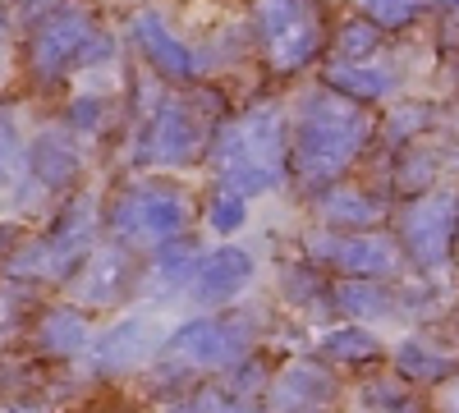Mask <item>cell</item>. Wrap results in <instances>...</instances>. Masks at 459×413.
I'll use <instances>...</instances> for the list:
<instances>
[{
  "instance_id": "6da1fadb",
  "label": "cell",
  "mask_w": 459,
  "mask_h": 413,
  "mask_svg": "<svg viewBox=\"0 0 459 413\" xmlns=\"http://www.w3.org/2000/svg\"><path fill=\"white\" fill-rule=\"evenodd\" d=\"M372 133H377V120L368 116V106L331 88L308 92L290 125V179L308 194L331 189L368 152Z\"/></svg>"
},
{
  "instance_id": "7a4b0ae2",
  "label": "cell",
  "mask_w": 459,
  "mask_h": 413,
  "mask_svg": "<svg viewBox=\"0 0 459 413\" xmlns=\"http://www.w3.org/2000/svg\"><path fill=\"white\" fill-rule=\"evenodd\" d=\"M216 184H230L244 198L276 194L290 184V120L276 106H253L239 120H221L207 147Z\"/></svg>"
},
{
  "instance_id": "3957f363",
  "label": "cell",
  "mask_w": 459,
  "mask_h": 413,
  "mask_svg": "<svg viewBox=\"0 0 459 413\" xmlns=\"http://www.w3.org/2000/svg\"><path fill=\"white\" fill-rule=\"evenodd\" d=\"M253 349H257V317L239 313V308L194 317V322L175 326L161 340V354L175 367H188V372H230Z\"/></svg>"
},
{
  "instance_id": "277c9868",
  "label": "cell",
  "mask_w": 459,
  "mask_h": 413,
  "mask_svg": "<svg viewBox=\"0 0 459 413\" xmlns=\"http://www.w3.org/2000/svg\"><path fill=\"white\" fill-rule=\"evenodd\" d=\"M110 235L134 253H157L170 239L184 235L188 225V198L175 194L170 184H134L106 211Z\"/></svg>"
},
{
  "instance_id": "5b68a950",
  "label": "cell",
  "mask_w": 459,
  "mask_h": 413,
  "mask_svg": "<svg viewBox=\"0 0 459 413\" xmlns=\"http://www.w3.org/2000/svg\"><path fill=\"white\" fill-rule=\"evenodd\" d=\"M303 253H308L313 267L359 280H391L409 262L400 239L386 230H326V225H313L303 235Z\"/></svg>"
},
{
  "instance_id": "8992f818",
  "label": "cell",
  "mask_w": 459,
  "mask_h": 413,
  "mask_svg": "<svg viewBox=\"0 0 459 413\" xmlns=\"http://www.w3.org/2000/svg\"><path fill=\"white\" fill-rule=\"evenodd\" d=\"M395 239L418 271H446L459 248V198L446 189L404 198L395 207Z\"/></svg>"
},
{
  "instance_id": "52a82bcc",
  "label": "cell",
  "mask_w": 459,
  "mask_h": 413,
  "mask_svg": "<svg viewBox=\"0 0 459 413\" xmlns=\"http://www.w3.org/2000/svg\"><path fill=\"white\" fill-rule=\"evenodd\" d=\"M92 244H97V202L74 198L65 216L56 220V230L47 239L28 244L23 253H14L10 262L19 276H32V280H69L92 257Z\"/></svg>"
},
{
  "instance_id": "ba28073f",
  "label": "cell",
  "mask_w": 459,
  "mask_h": 413,
  "mask_svg": "<svg viewBox=\"0 0 459 413\" xmlns=\"http://www.w3.org/2000/svg\"><path fill=\"white\" fill-rule=\"evenodd\" d=\"M92 32L97 28H92V14L83 5H74V0L51 5L28 32V69H32V79L37 83H56L60 73L79 60V51H83V42Z\"/></svg>"
},
{
  "instance_id": "9c48e42d",
  "label": "cell",
  "mask_w": 459,
  "mask_h": 413,
  "mask_svg": "<svg viewBox=\"0 0 459 413\" xmlns=\"http://www.w3.org/2000/svg\"><path fill=\"white\" fill-rule=\"evenodd\" d=\"M212 125L198 110V101H184V97H170L157 106L147 133H143V161L152 166H194L198 157H207L212 147Z\"/></svg>"
},
{
  "instance_id": "30bf717a",
  "label": "cell",
  "mask_w": 459,
  "mask_h": 413,
  "mask_svg": "<svg viewBox=\"0 0 459 413\" xmlns=\"http://www.w3.org/2000/svg\"><path fill=\"white\" fill-rule=\"evenodd\" d=\"M335 400L340 382L322 358H290L266 386V413H331Z\"/></svg>"
},
{
  "instance_id": "8fae6325",
  "label": "cell",
  "mask_w": 459,
  "mask_h": 413,
  "mask_svg": "<svg viewBox=\"0 0 459 413\" xmlns=\"http://www.w3.org/2000/svg\"><path fill=\"white\" fill-rule=\"evenodd\" d=\"M253 276H257V257L248 248H239V244H221V248H212L203 257L188 298L203 304V308H230L253 285Z\"/></svg>"
},
{
  "instance_id": "7c38bea8",
  "label": "cell",
  "mask_w": 459,
  "mask_h": 413,
  "mask_svg": "<svg viewBox=\"0 0 459 413\" xmlns=\"http://www.w3.org/2000/svg\"><path fill=\"white\" fill-rule=\"evenodd\" d=\"M134 42L143 51V60L161 73V79H175V83H188L198 79V56L188 42H179V37L166 28V19L157 10H138L134 14Z\"/></svg>"
},
{
  "instance_id": "4fadbf2b",
  "label": "cell",
  "mask_w": 459,
  "mask_h": 413,
  "mask_svg": "<svg viewBox=\"0 0 459 413\" xmlns=\"http://www.w3.org/2000/svg\"><path fill=\"white\" fill-rule=\"evenodd\" d=\"M313 216L326 230H381L395 211L381 194L350 189V184H331V189L313 194Z\"/></svg>"
},
{
  "instance_id": "5bb4252c",
  "label": "cell",
  "mask_w": 459,
  "mask_h": 413,
  "mask_svg": "<svg viewBox=\"0 0 459 413\" xmlns=\"http://www.w3.org/2000/svg\"><path fill=\"white\" fill-rule=\"evenodd\" d=\"M134 280H138L134 257L125 248H106V253H92L79 267V276H74V298H79V304H92V308L120 304V298H129Z\"/></svg>"
},
{
  "instance_id": "9a60e30c",
  "label": "cell",
  "mask_w": 459,
  "mask_h": 413,
  "mask_svg": "<svg viewBox=\"0 0 459 413\" xmlns=\"http://www.w3.org/2000/svg\"><path fill=\"white\" fill-rule=\"evenodd\" d=\"M152 349H157V326L147 317H125L92 345V363L106 377H120V372H134L138 363H147Z\"/></svg>"
},
{
  "instance_id": "2e32d148",
  "label": "cell",
  "mask_w": 459,
  "mask_h": 413,
  "mask_svg": "<svg viewBox=\"0 0 459 413\" xmlns=\"http://www.w3.org/2000/svg\"><path fill=\"white\" fill-rule=\"evenodd\" d=\"M326 304H331L340 317L359 322V326L386 322V317L404 313L400 289H391L386 280H359V276H340V280L331 285V298H326Z\"/></svg>"
},
{
  "instance_id": "e0dca14e",
  "label": "cell",
  "mask_w": 459,
  "mask_h": 413,
  "mask_svg": "<svg viewBox=\"0 0 459 413\" xmlns=\"http://www.w3.org/2000/svg\"><path fill=\"white\" fill-rule=\"evenodd\" d=\"M391 358H395V372L413 386H441L446 377L459 372V358L450 349H441L437 340H428V335H404Z\"/></svg>"
},
{
  "instance_id": "ac0fdd59",
  "label": "cell",
  "mask_w": 459,
  "mask_h": 413,
  "mask_svg": "<svg viewBox=\"0 0 459 413\" xmlns=\"http://www.w3.org/2000/svg\"><path fill=\"white\" fill-rule=\"evenodd\" d=\"M322 88L350 97L359 106H372V101H386L395 92V73L391 69H377V65H350V60H331L326 73H322Z\"/></svg>"
},
{
  "instance_id": "d6986e66",
  "label": "cell",
  "mask_w": 459,
  "mask_h": 413,
  "mask_svg": "<svg viewBox=\"0 0 459 413\" xmlns=\"http://www.w3.org/2000/svg\"><path fill=\"white\" fill-rule=\"evenodd\" d=\"M317 358L331 363V367H368V363H381V358H386V345H381L368 326L350 322V326H335V331L322 335Z\"/></svg>"
},
{
  "instance_id": "ffe728a7",
  "label": "cell",
  "mask_w": 459,
  "mask_h": 413,
  "mask_svg": "<svg viewBox=\"0 0 459 413\" xmlns=\"http://www.w3.org/2000/svg\"><path fill=\"white\" fill-rule=\"evenodd\" d=\"M28 166L47 189H65V184H74V175H79V152H74V142L60 129H47V133L32 138Z\"/></svg>"
},
{
  "instance_id": "44dd1931",
  "label": "cell",
  "mask_w": 459,
  "mask_h": 413,
  "mask_svg": "<svg viewBox=\"0 0 459 413\" xmlns=\"http://www.w3.org/2000/svg\"><path fill=\"white\" fill-rule=\"evenodd\" d=\"M37 349H47V354H56V358H74L79 349H88V317L79 313V308H47L42 313V322H37Z\"/></svg>"
},
{
  "instance_id": "7402d4cb",
  "label": "cell",
  "mask_w": 459,
  "mask_h": 413,
  "mask_svg": "<svg viewBox=\"0 0 459 413\" xmlns=\"http://www.w3.org/2000/svg\"><path fill=\"white\" fill-rule=\"evenodd\" d=\"M203 248L194 239H170L166 248H157V262H152V276H157V285L166 294H184V289H194V276L203 267Z\"/></svg>"
},
{
  "instance_id": "603a6c76",
  "label": "cell",
  "mask_w": 459,
  "mask_h": 413,
  "mask_svg": "<svg viewBox=\"0 0 459 413\" xmlns=\"http://www.w3.org/2000/svg\"><path fill=\"white\" fill-rule=\"evenodd\" d=\"M317 51H322V28H317L313 19L299 23V28H290L285 37H276V42L266 47V56H272V65H276L281 73H299L303 65L317 60Z\"/></svg>"
},
{
  "instance_id": "cb8c5ba5",
  "label": "cell",
  "mask_w": 459,
  "mask_h": 413,
  "mask_svg": "<svg viewBox=\"0 0 459 413\" xmlns=\"http://www.w3.org/2000/svg\"><path fill=\"white\" fill-rule=\"evenodd\" d=\"M308 19H313V0H253V28L262 32L266 47Z\"/></svg>"
},
{
  "instance_id": "d4e9b609",
  "label": "cell",
  "mask_w": 459,
  "mask_h": 413,
  "mask_svg": "<svg viewBox=\"0 0 459 413\" xmlns=\"http://www.w3.org/2000/svg\"><path fill=\"white\" fill-rule=\"evenodd\" d=\"M203 225L216 235V239H230L248 225V198L230 184H216L212 198H207V211H203Z\"/></svg>"
},
{
  "instance_id": "484cf974",
  "label": "cell",
  "mask_w": 459,
  "mask_h": 413,
  "mask_svg": "<svg viewBox=\"0 0 459 413\" xmlns=\"http://www.w3.org/2000/svg\"><path fill=\"white\" fill-rule=\"evenodd\" d=\"M170 413H266L257 400H239L225 386H194L184 400H175Z\"/></svg>"
},
{
  "instance_id": "4316f807",
  "label": "cell",
  "mask_w": 459,
  "mask_h": 413,
  "mask_svg": "<svg viewBox=\"0 0 459 413\" xmlns=\"http://www.w3.org/2000/svg\"><path fill=\"white\" fill-rule=\"evenodd\" d=\"M377 51H381V28L377 23H368L363 14L350 19V23H340V32H335V60L368 65Z\"/></svg>"
},
{
  "instance_id": "83f0119b",
  "label": "cell",
  "mask_w": 459,
  "mask_h": 413,
  "mask_svg": "<svg viewBox=\"0 0 459 413\" xmlns=\"http://www.w3.org/2000/svg\"><path fill=\"white\" fill-rule=\"evenodd\" d=\"M359 5V14L368 19V23H377L381 32L386 28H409V23H418L428 14V5L432 0H354Z\"/></svg>"
},
{
  "instance_id": "f1b7e54d",
  "label": "cell",
  "mask_w": 459,
  "mask_h": 413,
  "mask_svg": "<svg viewBox=\"0 0 459 413\" xmlns=\"http://www.w3.org/2000/svg\"><path fill=\"white\" fill-rule=\"evenodd\" d=\"M395 189H400L404 198L437 189V161H432L428 152H418V147L400 152V166H395Z\"/></svg>"
},
{
  "instance_id": "f546056e",
  "label": "cell",
  "mask_w": 459,
  "mask_h": 413,
  "mask_svg": "<svg viewBox=\"0 0 459 413\" xmlns=\"http://www.w3.org/2000/svg\"><path fill=\"white\" fill-rule=\"evenodd\" d=\"M221 386L230 395H239V400H257L266 395V386H272V372H266V363L257 354H248L244 363H235L230 372H221Z\"/></svg>"
},
{
  "instance_id": "4dcf8cb0",
  "label": "cell",
  "mask_w": 459,
  "mask_h": 413,
  "mask_svg": "<svg viewBox=\"0 0 459 413\" xmlns=\"http://www.w3.org/2000/svg\"><path fill=\"white\" fill-rule=\"evenodd\" d=\"M423 129H432V106H428V101H409V106L395 110V116H386V142H391V147L413 142Z\"/></svg>"
},
{
  "instance_id": "1f68e13d",
  "label": "cell",
  "mask_w": 459,
  "mask_h": 413,
  "mask_svg": "<svg viewBox=\"0 0 459 413\" xmlns=\"http://www.w3.org/2000/svg\"><path fill=\"white\" fill-rule=\"evenodd\" d=\"M404 400H409V382L400 377V372H386V377H377V382H368V386L359 391V404L372 409V413H391V409L404 404Z\"/></svg>"
},
{
  "instance_id": "d6a6232c",
  "label": "cell",
  "mask_w": 459,
  "mask_h": 413,
  "mask_svg": "<svg viewBox=\"0 0 459 413\" xmlns=\"http://www.w3.org/2000/svg\"><path fill=\"white\" fill-rule=\"evenodd\" d=\"M106 120V101L101 97H74L69 101V125L74 129H101Z\"/></svg>"
},
{
  "instance_id": "836d02e7",
  "label": "cell",
  "mask_w": 459,
  "mask_h": 413,
  "mask_svg": "<svg viewBox=\"0 0 459 413\" xmlns=\"http://www.w3.org/2000/svg\"><path fill=\"white\" fill-rule=\"evenodd\" d=\"M23 157V142H19V129L0 116V170H14V161Z\"/></svg>"
},
{
  "instance_id": "e575fe53",
  "label": "cell",
  "mask_w": 459,
  "mask_h": 413,
  "mask_svg": "<svg viewBox=\"0 0 459 413\" xmlns=\"http://www.w3.org/2000/svg\"><path fill=\"white\" fill-rule=\"evenodd\" d=\"M110 51H115L110 37H106V32H92L88 42H83V51H79V60H74V65H97V60H106Z\"/></svg>"
},
{
  "instance_id": "d590c367",
  "label": "cell",
  "mask_w": 459,
  "mask_h": 413,
  "mask_svg": "<svg viewBox=\"0 0 459 413\" xmlns=\"http://www.w3.org/2000/svg\"><path fill=\"white\" fill-rule=\"evenodd\" d=\"M437 413H459V372L437 386Z\"/></svg>"
},
{
  "instance_id": "8d00e7d4",
  "label": "cell",
  "mask_w": 459,
  "mask_h": 413,
  "mask_svg": "<svg viewBox=\"0 0 459 413\" xmlns=\"http://www.w3.org/2000/svg\"><path fill=\"white\" fill-rule=\"evenodd\" d=\"M10 244H14V225H0V257H5Z\"/></svg>"
},
{
  "instance_id": "74e56055",
  "label": "cell",
  "mask_w": 459,
  "mask_h": 413,
  "mask_svg": "<svg viewBox=\"0 0 459 413\" xmlns=\"http://www.w3.org/2000/svg\"><path fill=\"white\" fill-rule=\"evenodd\" d=\"M446 331H450V335H455V340H459V304L450 308V317H446Z\"/></svg>"
},
{
  "instance_id": "f35d334b",
  "label": "cell",
  "mask_w": 459,
  "mask_h": 413,
  "mask_svg": "<svg viewBox=\"0 0 459 413\" xmlns=\"http://www.w3.org/2000/svg\"><path fill=\"white\" fill-rule=\"evenodd\" d=\"M0 413H42V409H32V404H5Z\"/></svg>"
},
{
  "instance_id": "ab89813d",
  "label": "cell",
  "mask_w": 459,
  "mask_h": 413,
  "mask_svg": "<svg viewBox=\"0 0 459 413\" xmlns=\"http://www.w3.org/2000/svg\"><path fill=\"white\" fill-rule=\"evenodd\" d=\"M5 28H10V19H5V5H0V37H5Z\"/></svg>"
},
{
  "instance_id": "60d3db41",
  "label": "cell",
  "mask_w": 459,
  "mask_h": 413,
  "mask_svg": "<svg viewBox=\"0 0 459 413\" xmlns=\"http://www.w3.org/2000/svg\"><path fill=\"white\" fill-rule=\"evenodd\" d=\"M5 179H10V170H0V189H5Z\"/></svg>"
},
{
  "instance_id": "b9f144b4",
  "label": "cell",
  "mask_w": 459,
  "mask_h": 413,
  "mask_svg": "<svg viewBox=\"0 0 459 413\" xmlns=\"http://www.w3.org/2000/svg\"><path fill=\"white\" fill-rule=\"evenodd\" d=\"M441 5H455V0H441Z\"/></svg>"
},
{
  "instance_id": "7bdbcfd3",
  "label": "cell",
  "mask_w": 459,
  "mask_h": 413,
  "mask_svg": "<svg viewBox=\"0 0 459 413\" xmlns=\"http://www.w3.org/2000/svg\"><path fill=\"white\" fill-rule=\"evenodd\" d=\"M455 14H459V0H455Z\"/></svg>"
}]
</instances>
